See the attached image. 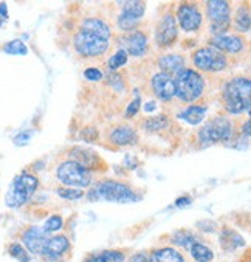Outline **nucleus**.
Segmentation results:
<instances>
[{
	"label": "nucleus",
	"mask_w": 251,
	"mask_h": 262,
	"mask_svg": "<svg viewBox=\"0 0 251 262\" xmlns=\"http://www.w3.org/2000/svg\"><path fill=\"white\" fill-rule=\"evenodd\" d=\"M112 40L110 25L98 16L84 17L75 34H73V50L76 55L85 59H95L104 56Z\"/></svg>",
	"instance_id": "nucleus-1"
},
{
	"label": "nucleus",
	"mask_w": 251,
	"mask_h": 262,
	"mask_svg": "<svg viewBox=\"0 0 251 262\" xmlns=\"http://www.w3.org/2000/svg\"><path fill=\"white\" fill-rule=\"evenodd\" d=\"M144 194L143 191L136 189L130 183L121 182V180H112L104 179L99 180L95 185L90 186L87 192V199L90 202H113V203H133L143 200Z\"/></svg>",
	"instance_id": "nucleus-2"
},
{
	"label": "nucleus",
	"mask_w": 251,
	"mask_h": 262,
	"mask_svg": "<svg viewBox=\"0 0 251 262\" xmlns=\"http://www.w3.org/2000/svg\"><path fill=\"white\" fill-rule=\"evenodd\" d=\"M222 106L228 115L249 114L251 107V81L246 76H233L223 84Z\"/></svg>",
	"instance_id": "nucleus-3"
},
{
	"label": "nucleus",
	"mask_w": 251,
	"mask_h": 262,
	"mask_svg": "<svg viewBox=\"0 0 251 262\" xmlns=\"http://www.w3.org/2000/svg\"><path fill=\"white\" fill-rule=\"evenodd\" d=\"M239 129L228 115H216L208 120L197 132V143L200 147L214 146V144H231L236 140Z\"/></svg>",
	"instance_id": "nucleus-4"
},
{
	"label": "nucleus",
	"mask_w": 251,
	"mask_h": 262,
	"mask_svg": "<svg viewBox=\"0 0 251 262\" xmlns=\"http://www.w3.org/2000/svg\"><path fill=\"white\" fill-rule=\"evenodd\" d=\"M39 177L28 168L22 169L10 183L5 195V205L11 209L22 208L27 205L39 189Z\"/></svg>",
	"instance_id": "nucleus-5"
},
{
	"label": "nucleus",
	"mask_w": 251,
	"mask_h": 262,
	"mask_svg": "<svg viewBox=\"0 0 251 262\" xmlns=\"http://www.w3.org/2000/svg\"><path fill=\"white\" fill-rule=\"evenodd\" d=\"M172 79L175 87V98H178L181 102L194 104L202 99L207 89V81L202 73L185 67L175 76H172Z\"/></svg>",
	"instance_id": "nucleus-6"
},
{
	"label": "nucleus",
	"mask_w": 251,
	"mask_h": 262,
	"mask_svg": "<svg viewBox=\"0 0 251 262\" xmlns=\"http://www.w3.org/2000/svg\"><path fill=\"white\" fill-rule=\"evenodd\" d=\"M93 172H90L79 163L67 159L56 166V179L61 186L85 189L93 185Z\"/></svg>",
	"instance_id": "nucleus-7"
},
{
	"label": "nucleus",
	"mask_w": 251,
	"mask_h": 262,
	"mask_svg": "<svg viewBox=\"0 0 251 262\" xmlns=\"http://www.w3.org/2000/svg\"><path fill=\"white\" fill-rule=\"evenodd\" d=\"M191 61L197 70L203 73H220L230 66L228 56L210 45L194 50L191 55Z\"/></svg>",
	"instance_id": "nucleus-8"
},
{
	"label": "nucleus",
	"mask_w": 251,
	"mask_h": 262,
	"mask_svg": "<svg viewBox=\"0 0 251 262\" xmlns=\"http://www.w3.org/2000/svg\"><path fill=\"white\" fill-rule=\"evenodd\" d=\"M205 7L211 36L214 37L226 34L231 28V4L226 0H210L205 4Z\"/></svg>",
	"instance_id": "nucleus-9"
},
{
	"label": "nucleus",
	"mask_w": 251,
	"mask_h": 262,
	"mask_svg": "<svg viewBox=\"0 0 251 262\" xmlns=\"http://www.w3.org/2000/svg\"><path fill=\"white\" fill-rule=\"evenodd\" d=\"M72 253H73L72 241L65 234L56 233L48 237L40 253V257L43 262H69L72 259Z\"/></svg>",
	"instance_id": "nucleus-10"
},
{
	"label": "nucleus",
	"mask_w": 251,
	"mask_h": 262,
	"mask_svg": "<svg viewBox=\"0 0 251 262\" xmlns=\"http://www.w3.org/2000/svg\"><path fill=\"white\" fill-rule=\"evenodd\" d=\"M67 160H73L88 169L90 172H106L109 165L103 160V157L90 147L73 146L67 150Z\"/></svg>",
	"instance_id": "nucleus-11"
},
{
	"label": "nucleus",
	"mask_w": 251,
	"mask_h": 262,
	"mask_svg": "<svg viewBox=\"0 0 251 262\" xmlns=\"http://www.w3.org/2000/svg\"><path fill=\"white\" fill-rule=\"evenodd\" d=\"M174 16L177 25L186 33H197L203 25V14L195 2H180Z\"/></svg>",
	"instance_id": "nucleus-12"
},
{
	"label": "nucleus",
	"mask_w": 251,
	"mask_h": 262,
	"mask_svg": "<svg viewBox=\"0 0 251 262\" xmlns=\"http://www.w3.org/2000/svg\"><path fill=\"white\" fill-rule=\"evenodd\" d=\"M178 39V25L174 11L166 10L155 28V43L160 50L171 48Z\"/></svg>",
	"instance_id": "nucleus-13"
},
{
	"label": "nucleus",
	"mask_w": 251,
	"mask_h": 262,
	"mask_svg": "<svg viewBox=\"0 0 251 262\" xmlns=\"http://www.w3.org/2000/svg\"><path fill=\"white\" fill-rule=\"evenodd\" d=\"M118 5L123 7L120 16L117 17L118 28L124 33L135 31L146 13V4L140 2V0H133V2H120Z\"/></svg>",
	"instance_id": "nucleus-14"
},
{
	"label": "nucleus",
	"mask_w": 251,
	"mask_h": 262,
	"mask_svg": "<svg viewBox=\"0 0 251 262\" xmlns=\"http://www.w3.org/2000/svg\"><path fill=\"white\" fill-rule=\"evenodd\" d=\"M19 242L27 248L31 256H40L50 234L43 231L42 227L37 225H25L16 233Z\"/></svg>",
	"instance_id": "nucleus-15"
},
{
	"label": "nucleus",
	"mask_w": 251,
	"mask_h": 262,
	"mask_svg": "<svg viewBox=\"0 0 251 262\" xmlns=\"http://www.w3.org/2000/svg\"><path fill=\"white\" fill-rule=\"evenodd\" d=\"M210 47L219 50L226 56H240L245 50H248V40L237 33L214 36L210 39Z\"/></svg>",
	"instance_id": "nucleus-16"
},
{
	"label": "nucleus",
	"mask_w": 251,
	"mask_h": 262,
	"mask_svg": "<svg viewBox=\"0 0 251 262\" xmlns=\"http://www.w3.org/2000/svg\"><path fill=\"white\" fill-rule=\"evenodd\" d=\"M120 43L123 45V50L127 55L133 56V58H141L147 53L149 50V39L147 34L141 30H135L130 33H126L124 36H121Z\"/></svg>",
	"instance_id": "nucleus-17"
},
{
	"label": "nucleus",
	"mask_w": 251,
	"mask_h": 262,
	"mask_svg": "<svg viewBox=\"0 0 251 262\" xmlns=\"http://www.w3.org/2000/svg\"><path fill=\"white\" fill-rule=\"evenodd\" d=\"M150 90L154 96L162 102H171L175 98V87L172 76H168L165 73H155L150 78Z\"/></svg>",
	"instance_id": "nucleus-18"
},
{
	"label": "nucleus",
	"mask_w": 251,
	"mask_h": 262,
	"mask_svg": "<svg viewBox=\"0 0 251 262\" xmlns=\"http://www.w3.org/2000/svg\"><path fill=\"white\" fill-rule=\"evenodd\" d=\"M107 140L110 144L117 147H124V146H133L138 143V132L129 124H117L110 127L107 134Z\"/></svg>",
	"instance_id": "nucleus-19"
},
{
	"label": "nucleus",
	"mask_w": 251,
	"mask_h": 262,
	"mask_svg": "<svg viewBox=\"0 0 251 262\" xmlns=\"http://www.w3.org/2000/svg\"><path fill=\"white\" fill-rule=\"evenodd\" d=\"M150 262H191L189 257L172 245H162L149 250Z\"/></svg>",
	"instance_id": "nucleus-20"
},
{
	"label": "nucleus",
	"mask_w": 251,
	"mask_h": 262,
	"mask_svg": "<svg viewBox=\"0 0 251 262\" xmlns=\"http://www.w3.org/2000/svg\"><path fill=\"white\" fill-rule=\"evenodd\" d=\"M219 242L220 247L225 253H234L239 248H243L246 245L243 236L236 231L234 228H231L230 225H223L219 231Z\"/></svg>",
	"instance_id": "nucleus-21"
},
{
	"label": "nucleus",
	"mask_w": 251,
	"mask_h": 262,
	"mask_svg": "<svg viewBox=\"0 0 251 262\" xmlns=\"http://www.w3.org/2000/svg\"><path fill=\"white\" fill-rule=\"evenodd\" d=\"M129 254V248H109L96 253H88L81 262H126Z\"/></svg>",
	"instance_id": "nucleus-22"
},
{
	"label": "nucleus",
	"mask_w": 251,
	"mask_h": 262,
	"mask_svg": "<svg viewBox=\"0 0 251 262\" xmlns=\"http://www.w3.org/2000/svg\"><path fill=\"white\" fill-rule=\"evenodd\" d=\"M208 114V106L207 104H200V102H194L191 106H188L185 111H181L178 114V118L186 121L188 124L197 126L205 120V115Z\"/></svg>",
	"instance_id": "nucleus-23"
},
{
	"label": "nucleus",
	"mask_w": 251,
	"mask_h": 262,
	"mask_svg": "<svg viewBox=\"0 0 251 262\" xmlns=\"http://www.w3.org/2000/svg\"><path fill=\"white\" fill-rule=\"evenodd\" d=\"M158 67L162 73L168 76H175L181 69H185V58L180 55H163L158 59Z\"/></svg>",
	"instance_id": "nucleus-24"
},
{
	"label": "nucleus",
	"mask_w": 251,
	"mask_h": 262,
	"mask_svg": "<svg viewBox=\"0 0 251 262\" xmlns=\"http://www.w3.org/2000/svg\"><path fill=\"white\" fill-rule=\"evenodd\" d=\"M234 30L237 31V34H245L249 31L251 28V16H249V8H248V4H242L237 10H236V14H234Z\"/></svg>",
	"instance_id": "nucleus-25"
},
{
	"label": "nucleus",
	"mask_w": 251,
	"mask_h": 262,
	"mask_svg": "<svg viewBox=\"0 0 251 262\" xmlns=\"http://www.w3.org/2000/svg\"><path fill=\"white\" fill-rule=\"evenodd\" d=\"M141 127L146 132H150V134H152V132H163V130L171 127V118L168 115H165V114L152 117V118H146L141 123Z\"/></svg>",
	"instance_id": "nucleus-26"
},
{
	"label": "nucleus",
	"mask_w": 251,
	"mask_h": 262,
	"mask_svg": "<svg viewBox=\"0 0 251 262\" xmlns=\"http://www.w3.org/2000/svg\"><path fill=\"white\" fill-rule=\"evenodd\" d=\"M189 253L195 262H211L214 259V251L208 245H205L203 242H198V241H195L191 245Z\"/></svg>",
	"instance_id": "nucleus-27"
},
{
	"label": "nucleus",
	"mask_w": 251,
	"mask_h": 262,
	"mask_svg": "<svg viewBox=\"0 0 251 262\" xmlns=\"http://www.w3.org/2000/svg\"><path fill=\"white\" fill-rule=\"evenodd\" d=\"M169 239H171L172 245L181 247V248H185V250H189L191 245L195 242V236H194V233L189 231V230H177V231H174V233L169 236Z\"/></svg>",
	"instance_id": "nucleus-28"
},
{
	"label": "nucleus",
	"mask_w": 251,
	"mask_h": 262,
	"mask_svg": "<svg viewBox=\"0 0 251 262\" xmlns=\"http://www.w3.org/2000/svg\"><path fill=\"white\" fill-rule=\"evenodd\" d=\"M7 251L8 254L16 259L17 262H31V254L27 251V248L19 242V241H13L7 245Z\"/></svg>",
	"instance_id": "nucleus-29"
},
{
	"label": "nucleus",
	"mask_w": 251,
	"mask_h": 262,
	"mask_svg": "<svg viewBox=\"0 0 251 262\" xmlns=\"http://www.w3.org/2000/svg\"><path fill=\"white\" fill-rule=\"evenodd\" d=\"M0 50H2L4 53H8V55H22V56H25L28 53L27 45L20 39H13V40L7 42Z\"/></svg>",
	"instance_id": "nucleus-30"
},
{
	"label": "nucleus",
	"mask_w": 251,
	"mask_h": 262,
	"mask_svg": "<svg viewBox=\"0 0 251 262\" xmlns=\"http://www.w3.org/2000/svg\"><path fill=\"white\" fill-rule=\"evenodd\" d=\"M43 231L48 233L50 236H52L53 233H58L64 228V217L61 214H53V216H50L45 224H43Z\"/></svg>",
	"instance_id": "nucleus-31"
},
{
	"label": "nucleus",
	"mask_w": 251,
	"mask_h": 262,
	"mask_svg": "<svg viewBox=\"0 0 251 262\" xmlns=\"http://www.w3.org/2000/svg\"><path fill=\"white\" fill-rule=\"evenodd\" d=\"M127 59H129V55L126 53V51H124L123 48H118V50H117V53H115L112 58H109L107 67H109L112 72L120 70L121 67H124V66L127 64Z\"/></svg>",
	"instance_id": "nucleus-32"
},
{
	"label": "nucleus",
	"mask_w": 251,
	"mask_h": 262,
	"mask_svg": "<svg viewBox=\"0 0 251 262\" xmlns=\"http://www.w3.org/2000/svg\"><path fill=\"white\" fill-rule=\"evenodd\" d=\"M56 194L64 199V200H79L85 195L84 189H76V188H67V186H58Z\"/></svg>",
	"instance_id": "nucleus-33"
},
{
	"label": "nucleus",
	"mask_w": 251,
	"mask_h": 262,
	"mask_svg": "<svg viewBox=\"0 0 251 262\" xmlns=\"http://www.w3.org/2000/svg\"><path fill=\"white\" fill-rule=\"evenodd\" d=\"M79 137L85 141V143H95L99 140V132L95 126H87L81 130Z\"/></svg>",
	"instance_id": "nucleus-34"
},
{
	"label": "nucleus",
	"mask_w": 251,
	"mask_h": 262,
	"mask_svg": "<svg viewBox=\"0 0 251 262\" xmlns=\"http://www.w3.org/2000/svg\"><path fill=\"white\" fill-rule=\"evenodd\" d=\"M140 107H141V96L136 95V96L133 98V101H130V102H129V106L126 107L124 118H133V117L138 114Z\"/></svg>",
	"instance_id": "nucleus-35"
},
{
	"label": "nucleus",
	"mask_w": 251,
	"mask_h": 262,
	"mask_svg": "<svg viewBox=\"0 0 251 262\" xmlns=\"http://www.w3.org/2000/svg\"><path fill=\"white\" fill-rule=\"evenodd\" d=\"M84 78H85L87 81L98 82V81H101V79L104 78V75H103L101 70L96 69V67H88V69L84 70Z\"/></svg>",
	"instance_id": "nucleus-36"
},
{
	"label": "nucleus",
	"mask_w": 251,
	"mask_h": 262,
	"mask_svg": "<svg viewBox=\"0 0 251 262\" xmlns=\"http://www.w3.org/2000/svg\"><path fill=\"white\" fill-rule=\"evenodd\" d=\"M127 262H150L149 251H136L132 256H129Z\"/></svg>",
	"instance_id": "nucleus-37"
},
{
	"label": "nucleus",
	"mask_w": 251,
	"mask_h": 262,
	"mask_svg": "<svg viewBox=\"0 0 251 262\" xmlns=\"http://www.w3.org/2000/svg\"><path fill=\"white\" fill-rule=\"evenodd\" d=\"M31 137H33V130H24V132H20V134L14 138V144L24 146V144H27V143L30 141Z\"/></svg>",
	"instance_id": "nucleus-38"
},
{
	"label": "nucleus",
	"mask_w": 251,
	"mask_h": 262,
	"mask_svg": "<svg viewBox=\"0 0 251 262\" xmlns=\"http://www.w3.org/2000/svg\"><path fill=\"white\" fill-rule=\"evenodd\" d=\"M251 121H249V118H246L245 120V123L240 126V129H239V135H242V137H245V138H249V132H251Z\"/></svg>",
	"instance_id": "nucleus-39"
},
{
	"label": "nucleus",
	"mask_w": 251,
	"mask_h": 262,
	"mask_svg": "<svg viewBox=\"0 0 251 262\" xmlns=\"http://www.w3.org/2000/svg\"><path fill=\"white\" fill-rule=\"evenodd\" d=\"M192 203V197L191 195H181L175 200V206L177 208H185V206H189Z\"/></svg>",
	"instance_id": "nucleus-40"
},
{
	"label": "nucleus",
	"mask_w": 251,
	"mask_h": 262,
	"mask_svg": "<svg viewBox=\"0 0 251 262\" xmlns=\"http://www.w3.org/2000/svg\"><path fill=\"white\" fill-rule=\"evenodd\" d=\"M124 165H127V168H129V169H135V168L140 165V162L135 159V157L127 155V157H126V160H124Z\"/></svg>",
	"instance_id": "nucleus-41"
},
{
	"label": "nucleus",
	"mask_w": 251,
	"mask_h": 262,
	"mask_svg": "<svg viewBox=\"0 0 251 262\" xmlns=\"http://www.w3.org/2000/svg\"><path fill=\"white\" fill-rule=\"evenodd\" d=\"M0 19H8V10H7V4H0Z\"/></svg>",
	"instance_id": "nucleus-42"
},
{
	"label": "nucleus",
	"mask_w": 251,
	"mask_h": 262,
	"mask_svg": "<svg viewBox=\"0 0 251 262\" xmlns=\"http://www.w3.org/2000/svg\"><path fill=\"white\" fill-rule=\"evenodd\" d=\"M248 254H249V251H246V256H245V260L242 259L240 262H249V256H248Z\"/></svg>",
	"instance_id": "nucleus-43"
},
{
	"label": "nucleus",
	"mask_w": 251,
	"mask_h": 262,
	"mask_svg": "<svg viewBox=\"0 0 251 262\" xmlns=\"http://www.w3.org/2000/svg\"><path fill=\"white\" fill-rule=\"evenodd\" d=\"M4 22H5V20H2V19H0V25H2V24H4Z\"/></svg>",
	"instance_id": "nucleus-44"
}]
</instances>
